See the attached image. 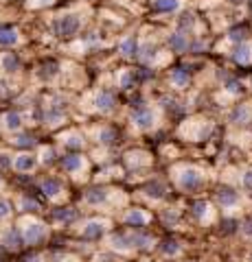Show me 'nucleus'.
<instances>
[{"mask_svg":"<svg viewBox=\"0 0 252 262\" xmlns=\"http://www.w3.org/2000/svg\"><path fill=\"white\" fill-rule=\"evenodd\" d=\"M88 13H90V5L77 0L72 7H66L51 18V33L60 39H75L86 29Z\"/></svg>","mask_w":252,"mask_h":262,"instance_id":"f257e3e1","label":"nucleus"},{"mask_svg":"<svg viewBox=\"0 0 252 262\" xmlns=\"http://www.w3.org/2000/svg\"><path fill=\"white\" fill-rule=\"evenodd\" d=\"M169 177H171L173 186L184 194H195L206 188V173L204 168L191 162H178L169 168Z\"/></svg>","mask_w":252,"mask_h":262,"instance_id":"f03ea898","label":"nucleus"},{"mask_svg":"<svg viewBox=\"0 0 252 262\" xmlns=\"http://www.w3.org/2000/svg\"><path fill=\"white\" fill-rule=\"evenodd\" d=\"M215 131V122L206 116H191L184 118L178 127V136L186 142H204Z\"/></svg>","mask_w":252,"mask_h":262,"instance_id":"7ed1b4c3","label":"nucleus"},{"mask_svg":"<svg viewBox=\"0 0 252 262\" xmlns=\"http://www.w3.org/2000/svg\"><path fill=\"white\" fill-rule=\"evenodd\" d=\"M18 227L22 232L24 245H29V247L42 245L48 238V234H51V229H48V225L44 223V221H40L33 214H22V219L18 221Z\"/></svg>","mask_w":252,"mask_h":262,"instance_id":"20e7f679","label":"nucleus"},{"mask_svg":"<svg viewBox=\"0 0 252 262\" xmlns=\"http://www.w3.org/2000/svg\"><path fill=\"white\" fill-rule=\"evenodd\" d=\"M129 125H132L136 131L141 134H147V131H153L160 125V112L158 107H153L149 103H141L129 112Z\"/></svg>","mask_w":252,"mask_h":262,"instance_id":"39448f33","label":"nucleus"},{"mask_svg":"<svg viewBox=\"0 0 252 262\" xmlns=\"http://www.w3.org/2000/svg\"><path fill=\"white\" fill-rule=\"evenodd\" d=\"M90 107L92 112L101 114V116H112L119 107L117 92L112 88H96L90 94Z\"/></svg>","mask_w":252,"mask_h":262,"instance_id":"423d86ee","label":"nucleus"},{"mask_svg":"<svg viewBox=\"0 0 252 262\" xmlns=\"http://www.w3.org/2000/svg\"><path fill=\"white\" fill-rule=\"evenodd\" d=\"M119 194H121V190H114V188H110V186L94 184L90 188H86L81 199H84V206H88V208H105V206H110L112 199H117Z\"/></svg>","mask_w":252,"mask_h":262,"instance_id":"0eeeda50","label":"nucleus"},{"mask_svg":"<svg viewBox=\"0 0 252 262\" xmlns=\"http://www.w3.org/2000/svg\"><path fill=\"white\" fill-rule=\"evenodd\" d=\"M110 229H112V221L110 219L92 216V219H88V221L81 223L79 234H81V238H86V241H101Z\"/></svg>","mask_w":252,"mask_h":262,"instance_id":"6e6552de","label":"nucleus"},{"mask_svg":"<svg viewBox=\"0 0 252 262\" xmlns=\"http://www.w3.org/2000/svg\"><path fill=\"white\" fill-rule=\"evenodd\" d=\"M191 216L198 221L200 225H210V223H215V219H217V206L208 199H198V201H193V206H191Z\"/></svg>","mask_w":252,"mask_h":262,"instance_id":"1a4fd4ad","label":"nucleus"},{"mask_svg":"<svg viewBox=\"0 0 252 262\" xmlns=\"http://www.w3.org/2000/svg\"><path fill=\"white\" fill-rule=\"evenodd\" d=\"M153 164V158L149 151H143V149H129L123 153V166L127 170H143V168H149Z\"/></svg>","mask_w":252,"mask_h":262,"instance_id":"9d476101","label":"nucleus"},{"mask_svg":"<svg viewBox=\"0 0 252 262\" xmlns=\"http://www.w3.org/2000/svg\"><path fill=\"white\" fill-rule=\"evenodd\" d=\"M60 166L66 175L81 177L88 170V160H86V155H81V153H66L60 160Z\"/></svg>","mask_w":252,"mask_h":262,"instance_id":"9b49d317","label":"nucleus"},{"mask_svg":"<svg viewBox=\"0 0 252 262\" xmlns=\"http://www.w3.org/2000/svg\"><path fill=\"white\" fill-rule=\"evenodd\" d=\"M40 166V162H37V155L35 153H31V151H18V153H13V162H11V170H15V173H20V175H31V173H35Z\"/></svg>","mask_w":252,"mask_h":262,"instance_id":"f8f14e48","label":"nucleus"},{"mask_svg":"<svg viewBox=\"0 0 252 262\" xmlns=\"http://www.w3.org/2000/svg\"><path fill=\"white\" fill-rule=\"evenodd\" d=\"M215 201H217V208L224 212H235L241 208V194H239V190H235L230 186L219 188L215 194Z\"/></svg>","mask_w":252,"mask_h":262,"instance_id":"ddd939ff","label":"nucleus"},{"mask_svg":"<svg viewBox=\"0 0 252 262\" xmlns=\"http://www.w3.org/2000/svg\"><path fill=\"white\" fill-rule=\"evenodd\" d=\"M37 188L40 192H42L44 199H51V201H60L64 199V192H66V188H64V182L60 177H42L37 182Z\"/></svg>","mask_w":252,"mask_h":262,"instance_id":"4468645a","label":"nucleus"},{"mask_svg":"<svg viewBox=\"0 0 252 262\" xmlns=\"http://www.w3.org/2000/svg\"><path fill=\"white\" fill-rule=\"evenodd\" d=\"M22 31L15 24L0 22V51H11V48L22 44Z\"/></svg>","mask_w":252,"mask_h":262,"instance_id":"2eb2a0df","label":"nucleus"},{"mask_svg":"<svg viewBox=\"0 0 252 262\" xmlns=\"http://www.w3.org/2000/svg\"><path fill=\"white\" fill-rule=\"evenodd\" d=\"M121 221H123V225L132 227V229H143L151 223L153 216L145 208H127L123 212V216H121Z\"/></svg>","mask_w":252,"mask_h":262,"instance_id":"dca6fc26","label":"nucleus"},{"mask_svg":"<svg viewBox=\"0 0 252 262\" xmlns=\"http://www.w3.org/2000/svg\"><path fill=\"white\" fill-rule=\"evenodd\" d=\"M57 142L62 149H66L68 153H79L86 146V138L79 129H66L57 136Z\"/></svg>","mask_w":252,"mask_h":262,"instance_id":"f3484780","label":"nucleus"},{"mask_svg":"<svg viewBox=\"0 0 252 262\" xmlns=\"http://www.w3.org/2000/svg\"><path fill=\"white\" fill-rule=\"evenodd\" d=\"M167 48H169V53L184 55V53L193 51V37L176 29V31H171V33L167 35Z\"/></svg>","mask_w":252,"mask_h":262,"instance_id":"a211bd4d","label":"nucleus"},{"mask_svg":"<svg viewBox=\"0 0 252 262\" xmlns=\"http://www.w3.org/2000/svg\"><path fill=\"white\" fill-rule=\"evenodd\" d=\"M228 122L232 127H239V129L252 125V101H243V103L235 105L228 114Z\"/></svg>","mask_w":252,"mask_h":262,"instance_id":"6ab92c4d","label":"nucleus"},{"mask_svg":"<svg viewBox=\"0 0 252 262\" xmlns=\"http://www.w3.org/2000/svg\"><path fill=\"white\" fill-rule=\"evenodd\" d=\"M230 59H232V63L241 66V68H250L252 66V37H246L243 42H239L232 48Z\"/></svg>","mask_w":252,"mask_h":262,"instance_id":"aec40b11","label":"nucleus"},{"mask_svg":"<svg viewBox=\"0 0 252 262\" xmlns=\"http://www.w3.org/2000/svg\"><path fill=\"white\" fill-rule=\"evenodd\" d=\"M198 27H200V18L193 11L182 9L180 13H178V20H176V29L178 31H182V33H186V35H191V37H198L195 35Z\"/></svg>","mask_w":252,"mask_h":262,"instance_id":"412c9836","label":"nucleus"},{"mask_svg":"<svg viewBox=\"0 0 252 262\" xmlns=\"http://www.w3.org/2000/svg\"><path fill=\"white\" fill-rule=\"evenodd\" d=\"M0 129H5L7 134H18V131L24 129V116L22 112H15V110H9L0 116Z\"/></svg>","mask_w":252,"mask_h":262,"instance_id":"4be33fe9","label":"nucleus"},{"mask_svg":"<svg viewBox=\"0 0 252 262\" xmlns=\"http://www.w3.org/2000/svg\"><path fill=\"white\" fill-rule=\"evenodd\" d=\"M141 192L145 199H149V201H165L167 199V194H169V188L160 182V179H151V182H147L143 188H141Z\"/></svg>","mask_w":252,"mask_h":262,"instance_id":"5701e85b","label":"nucleus"},{"mask_svg":"<svg viewBox=\"0 0 252 262\" xmlns=\"http://www.w3.org/2000/svg\"><path fill=\"white\" fill-rule=\"evenodd\" d=\"M186 0H149V7L162 15H176L184 9Z\"/></svg>","mask_w":252,"mask_h":262,"instance_id":"b1692460","label":"nucleus"},{"mask_svg":"<svg viewBox=\"0 0 252 262\" xmlns=\"http://www.w3.org/2000/svg\"><path fill=\"white\" fill-rule=\"evenodd\" d=\"M22 70V61H20V57L11 53V51H3L0 53V72L7 77H11V75H18V72Z\"/></svg>","mask_w":252,"mask_h":262,"instance_id":"393cba45","label":"nucleus"},{"mask_svg":"<svg viewBox=\"0 0 252 262\" xmlns=\"http://www.w3.org/2000/svg\"><path fill=\"white\" fill-rule=\"evenodd\" d=\"M119 140V131L117 127H112V125H101V127H96L94 129V142L103 146V149H108V146H114Z\"/></svg>","mask_w":252,"mask_h":262,"instance_id":"a878e982","label":"nucleus"},{"mask_svg":"<svg viewBox=\"0 0 252 262\" xmlns=\"http://www.w3.org/2000/svg\"><path fill=\"white\" fill-rule=\"evenodd\" d=\"M167 83L171 85L173 90H186L191 85V75H189V70L186 68H171L169 70V75H167Z\"/></svg>","mask_w":252,"mask_h":262,"instance_id":"bb28decb","label":"nucleus"},{"mask_svg":"<svg viewBox=\"0 0 252 262\" xmlns=\"http://www.w3.org/2000/svg\"><path fill=\"white\" fill-rule=\"evenodd\" d=\"M0 243H3V247H7V249H20V247H24V238H22L20 227L18 225L7 227L3 232V236H0Z\"/></svg>","mask_w":252,"mask_h":262,"instance_id":"cd10ccee","label":"nucleus"},{"mask_svg":"<svg viewBox=\"0 0 252 262\" xmlns=\"http://www.w3.org/2000/svg\"><path fill=\"white\" fill-rule=\"evenodd\" d=\"M64 120H66V110L62 107V105H46L44 112H42V122L46 125H64Z\"/></svg>","mask_w":252,"mask_h":262,"instance_id":"c85d7f7f","label":"nucleus"},{"mask_svg":"<svg viewBox=\"0 0 252 262\" xmlns=\"http://www.w3.org/2000/svg\"><path fill=\"white\" fill-rule=\"evenodd\" d=\"M9 142L15 146V149H20V151H31L33 146H37V138L31 134V131L22 129V131H18V134H13V138Z\"/></svg>","mask_w":252,"mask_h":262,"instance_id":"c756f323","label":"nucleus"},{"mask_svg":"<svg viewBox=\"0 0 252 262\" xmlns=\"http://www.w3.org/2000/svg\"><path fill=\"white\" fill-rule=\"evenodd\" d=\"M119 55L123 59H136L138 55V37L136 35H125L119 39Z\"/></svg>","mask_w":252,"mask_h":262,"instance_id":"7c9ffc66","label":"nucleus"},{"mask_svg":"<svg viewBox=\"0 0 252 262\" xmlns=\"http://www.w3.org/2000/svg\"><path fill=\"white\" fill-rule=\"evenodd\" d=\"M37 162L40 166H53L57 162V151H55V144H42L37 149Z\"/></svg>","mask_w":252,"mask_h":262,"instance_id":"2f4dec72","label":"nucleus"},{"mask_svg":"<svg viewBox=\"0 0 252 262\" xmlns=\"http://www.w3.org/2000/svg\"><path fill=\"white\" fill-rule=\"evenodd\" d=\"M136 81H138V77H136V70H132V68H123L117 75V85L121 88V90H132L134 85H136Z\"/></svg>","mask_w":252,"mask_h":262,"instance_id":"473e14b6","label":"nucleus"},{"mask_svg":"<svg viewBox=\"0 0 252 262\" xmlns=\"http://www.w3.org/2000/svg\"><path fill=\"white\" fill-rule=\"evenodd\" d=\"M60 0H22V7L27 11H46V9H53Z\"/></svg>","mask_w":252,"mask_h":262,"instance_id":"72a5a7b5","label":"nucleus"},{"mask_svg":"<svg viewBox=\"0 0 252 262\" xmlns=\"http://www.w3.org/2000/svg\"><path fill=\"white\" fill-rule=\"evenodd\" d=\"M77 216H79V212L75 208H60L53 212L55 223H72V221H77Z\"/></svg>","mask_w":252,"mask_h":262,"instance_id":"f704fd0d","label":"nucleus"},{"mask_svg":"<svg viewBox=\"0 0 252 262\" xmlns=\"http://www.w3.org/2000/svg\"><path fill=\"white\" fill-rule=\"evenodd\" d=\"M18 210L24 212V214H31V212H35V210H42V206H40L37 199H33V196L20 194V199H18Z\"/></svg>","mask_w":252,"mask_h":262,"instance_id":"c9c22d12","label":"nucleus"},{"mask_svg":"<svg viewBox=\"0 0 252 262\" xmlns=\"http://www.w3.org/2000/svg\"><path fill=\"white\" fill-rule=\"evenodd\" d=\"M57 72H60V66H57V63H55V61H46V63L40 66V72H37V75L42 77V79H53L55 75H57Z\"/></svg>","mask_w":252,"mask_h":262,"instance_id":"e433bc0d","label":"nucleus"},{"mask_svg":"<svg viewBox=\"0 0 252 262\" xmlns=\"http://www.w3.org/2000/svg\"><path fill=\"white\" fill-rule=\"evenodd\" d=\"M13 214V203L11 199H7V196H0V223L3 221H9Z\"/></svg>","mask_w":252,"mask_h":262,"instance_id":"4c0bfd02","label":"nucleus"},{"mask_svg":"<svg viewBox=\"0 0 252 262\" xmlns=\"http://www.w3.org/2000/svg\"><path fill=\"white\" fill-rule=\"evenodd\" d=\"M160 251L165 253V256H178V253L182 251V247H180V243L178 241H162L160 243Z\"/></svg>","mask_w":252,"mask_h":262,"instance_id":"58836bf2","label":"nucleus"},{"mask_svg":"<svg viewBox=\"0 0 252 262\" xmlns=\"http://www.w3.org/2000/svg\"><path fill=\"white\" fill-rule=\"evenodd\" d=\"M239 234L243 236V238H248V241H252V216H248V219H243L241 223H239Z\"/></svg>","mask_w":252,"mask_h":262,"instance_id":"ea45409f","label":"nucleus"},{"mask_svg":"<svg viewBox=\"0 0 252 262\" xmlns=\"http://www.w3.org/2000/svg\"><path fill=\"white\" fill-rule=\"evenodd\" d=\"M239 184H241V188L246 192H252V168H246L241 173V177H239Z\"/></svg>","mask_w":252,"mask_h":262,"instance_id":"a19ab883","label":"nucleus"},{"mask_svg":"<svg viewBox=\"0 0 252 262\" xmlns=\"http://www.w3.org/2000/svg\"><path fill=\"white\" fill-rule=\"evenodd\" d=\"M11 162H13V153H9V151L0 153V173H3V170H11Z\"/></svg>","mask_w":252,"mask_h":262,"instance_id":"79ce46f5","label":"nucleus"},{"mask_svg":"<svg viewBox=\"0 0 252 262\" xmlns=\"http://www.w3.org/2000/svg\"><path fill=\"white\" fill-rule=\"evenodd\" d=\"M27 262H42V258H37V256H33V258H29Z\"/></svg>","mask_w":252,"mask_h":262,"instance_id":"37998d69","label":"nucleus"},{"mask_svg":"<svg viewBox=\"0 0 252 262\" xmlns=\"http://www.w3.org/2000/svg\"><path fill=\"white\" fill-rule=\"evenodd\" d=\"M5 184V179H3V173H0V186H3Z\"/></svg>","mask_w":252,"mask_h":262,"instance_id":"c03bdc74","label":"nucleus"},{"mask_svg":"<svg viewBox=\"0 0 252 262\" xmlns=\"http://www.w3.org/2000/svg\"><path fill=\"white\" fill-rule=\"evenodd\" d=\"M248 88H250V90H252V77H250V81H248Z\"/></svg>","mask_w":252,"mask_h":262,"instance_id":"a18cd8bd","label":"nucleus"},{"mask_svg":"<svg viewBox=\"0 0 252 262\" xmlns=\"http://www.w3.org/2000/svg\"><path fill=\"white\" fill-rule=\"evenodd\" d=\"M5 3H9V0H0V5H5Z\"/></svg>","mask_w":252,"mask_h":262,"instance_id":"49530a36","label":"nucleus"},{"mask_svg":"<svg viewBox=\"0 0 252 262\" xmlns=\"http://www.w3.org/2000/svg\"><path fill=\"white\" fill-rule=\"evenodd\" d=\"M0 262H3V258H0Z\"/></svg>","mask_w":252,"mask_h":262,"instance_id":"de8ad7c7","label":"nucleus"}]
</instances>
